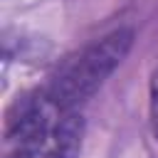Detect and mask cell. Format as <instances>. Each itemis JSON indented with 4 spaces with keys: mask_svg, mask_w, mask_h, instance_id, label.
I'll list each match as a JSON object with an SVG mask.
<instances>
[{
    "mask_svg": "<svg viewBox=\"0 0 158 158\" xmlns=\"http://www.w3.org/2000/svg\"><path fill=\"white\" fill-rule=\"evenodd\" d=\"M133 44V30L121 27L109 32L106 37L86 44L81 52L64 59L57 72L49 77L42 96L59 114L74 111L89 96L99 91V86L114 74V69L123 62Z\"/></svg>",
    "mask_w": 158,
    "mask_h": 158,
    "instance_id": "cell-1",
    "label": "cell"
},
{
    "mask_svg": "<svg viewBox=\"0 0 158 158\" xmlns=\"http://www.w3.org/2000/svg\"><path fill=\"white\" fill-rule=\"evenodd\" d=\"M84 136V121L77 111H64L52 131V143L47 148V158H79Z\"/></svg>",
    "mask_w": 158,
    "mask_h": 158,
    "instance_id": "cell-2",
    "label": "cell"
},
{
    "mask_svg": "<svg viewBox=\"0 0 158 158\" xmlns=\"http://www.w3.org/2000/svg\"><path fill=\"white\" fill-rule=\"evenodd\" d=\"M7 158H47V143H15Z\"/></svg>",
    "mask_w": 158,
    "mask_h": 158,
    "instance_id": "cell-3",
    "label": "cell"
},
{
    "mask_svg": "<svg viewBox=\"0 0 158 158\" xmlns=\"http://www.w3.org/2000/svg\"><path fill=\"white\" fill-rule=\"evenodd\" d=\"M151 128H153V136L158 141V64L151 74Z\"/></svg>",
    "mask_w": 158,
    "mask_h": 158,
    "instance_id": "cell-4",
    "label": "cell"
}]
</instances>
